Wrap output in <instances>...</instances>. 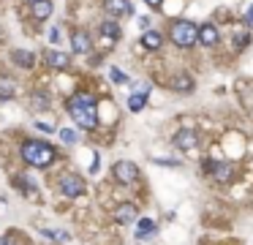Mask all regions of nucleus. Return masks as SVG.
Instances as JSON below:
<instances>
[{
  "instance_id": "12",
  "label": "nucleus",
  "mask_w": 253,
  "mask_h": 245,
  "mask_svg": "<svg viewBox=\"0 0 253 245\" xmlns=\"http://www.w3.org/2000/svg\"><path fill=\"white\" fill-rule=\"evenodd\" d=\"M161 44H164V35L158 33V30H147V33L142 35V47H144V49H150V52L161 49Z\"/></svg>"
},
{
  "instance_id": "24",
  "label": "nucleus",
  "mask_w": 253,
  "mask_h": 245,
  "mask_svg": "<svg viewBox=\"0 0 253 245\" xmlns=\"http://www.w3.org/2000/svg\"><path fill=\"white\" fill-rule=\"evenodd\" d=\"M49 41H52V44H57V41H60V33H57V27H52V30H49Z\"/></svg>"
},
{
  "instance_id": "28",
  "label": "nucleus",
  "mask_w": 253,
  "mask_h": 245,
  "mask_svg": "<svg viewBox=\"0 0 253 245\" xmlns=\"http://www.w3.org/2000/svg\"><path fill=\"white\" fill-rule=\"evenodd\" d=\"M245 19H248V22H253V6H251V11L245 14Z\"/></svg>"
},
{
  "instance_id": "17",
  "label": "nucleus",
  "mask_w": 253,
  "mask_h": 245,
  "mask_svg": "<svg viewBox=\"0 0 253 245\" xmlns=\"http://www.w3.org/2000/svg\"><path fill=\"white\" fill-rule=\"evenodd\" d=\"M11 57H14V63H17V66H22V68H30L35 63L33 52H25V49H14V54H11Z\"/></svg>"
},
{
  "instance_id": "6",
  "label": "nucleus",
  "mask_w": 253,
  "mask_h": 245,
  "mask_svg": "<svg viewBox=\"0 0 253 245\" xmlns=\"http://www.w3.org/2000/svg\"><path fill=\"white\" fill-rule=\"evenodd\" d=\"M60 191L66 193L68 199H74V196H79L84 191V185H82V180L79 177H74V175H63L60 177Z\"/></svg>"
},
{
  "instance_id": "22",
  "label": "nucleus",
  "mask_w": 253,
  "mask_h": 245,
  "mask_svg": "<svg viewBox=\"0 0 253 245\" xmlns=\"http://www.w3.org/2000/svg\"><path fill=\"white\" fill-rule=\"evenodd\" d=\"M112 82H115V85H125V82H128V76L123 74V71H120V68H112Z\"/></svg>"
},
{
  "instance_id": "16",
  "label": "nucleus",
  "mask_w": 253,
  "mask_h": 245,
  "mask_svg": "<svg viewBox=\"0 0 253 245\" xmlns=\"http://www.w3.org/2000/svg\"><path fill=\"white\" fill-rule=\"evenodd\" d=\"M171 90H180V93H191L193 90V79L185 74H177L174 79H171Z\"/></svg>"
},
{
  "instance_id": "5",
  "label": "nucleus",
  "mask_w": 253,
  "mask_h": 245,
  "mask_svg": "<svg viewBox=\"0 0 253 245\" xmlns=\"http://www.w3.org/2000/svg\"><path fill=\"white\" fill-rule=\"evenodd\" d=\"M204 169H207V175H210L212 180H218V183H229L232 175H234L232 163H226V161H207Z\"/></svg>"
},
{
  "instance_id": "27",
  "label": "nucleus",
  "mask_w": 253,
  "mask_h": 245,
  "mask_svg": "<svg viewBox=\"0 0 253 245\" xmlns=\"http://www.w3.org/2000/svg\"><path fill=\"white\" fill-rule=\"evenodd\" d=\"M147 6H152V8H155V6H161V0H147Z\"/></svg>"
},
{
  "instance_id": "13",
  "label": "nucleus",
  "mask_w": 253,
  "mask_h": 245,
  "mask_svg": "<svg viewBox=\"0 0 253 245\" xmlns=\"http://www.w3.org/2000/svg\"><path fill=\"white\" fill-rule=\"evenodd\" d=\"M155 231H158L155 221H152V218H142L139 226H136V240H147V237H152Z\"/></svg>"
},
{
  "instance_id": "21",
  "label": "nucleus",
  "mask_w": 253,
  "mask_h": 245,
  "mask_svg": "<svg viewBox=\"0 0 253 245\" xmlns=\"http://www.w3.org/2000/svg\"><path fill=\"white\" fill-rule=\"evenodd\" d=\"M60 139H63L66 144H74L76 139H79V136H76V131H71V128H63V131H60Z\"/></svg>"
},
{
  "instance_id": "20",
  "label": "nucleus",
  "mask_w": 253,
  "mask_h": 245,
  "mask_svg": "<svg viewBox=\"0 0 253 245\" xmlns=\"http://www.w3.org/2000/svg\"><path fill=\"white\" fill-rule=\"evenodd\" d=\"M8 98H14V85L8 79H0V101H8Z\"/></svg>"
},
{
  "instance_id": "11",
  "label": "nucleus",
  "mask_w": 253,
  "mask_h": 245,
  "mask_svg": "<svg viewBox=\"0 0 253 245\" xmlns=\"http://www.w3.org/2000/svg\"><path fill=\"white\" fill-rule=\"evenodd\" d=\"M115 221L117 224H134L136 221V207L134 204H120L115 210Z\"/></svg>"
},
{
  "instance_id": "30",
  "label": "nucleus",
  "mask_w": 253,
  "mask_h": 245,
  "mask_svg": "<svg viewBox=\"0 0 253 245\" xmlns=\"http://www.w3.org/2000/svg\"><path fill=\"white\" fill-rule=\"evenodd\" d=\"M28 3H30V6H33V3H38V0H28Z\"/></svg>"
},
{
  "instance_id": "4",
  "label": "nucleus",
  "mask_w": 253,
  "mask_h": 245,
  "mask_svg": "<svg viewBox=\"0 0 253 245\" xmlns=\"http://www.w3.org/2000/svg\"><path fill=\"white\" fill-rule=\"evenodd\" d=\"M112 175H115V180L120 185H134L139 180V166L134 161H117Z\"/></svg>"
},
{
  "instance_id": "10",
  "label": "nucleus",
  "mask_w": 253,
  "mask_h": 245,
  "mask_svg": "<svg viewBox=\"0 0 253 245\" xmlns=\"http://www.w3.org/2000/svg\"><path fill=\"white\" fill-rule=\"evenodd\" d=\"M30 14H33V19L44 22L52 17V0H38V3H33L30 6Z\"/></svg>"
},
{
  "instance_id": "23",
  "label": "nucleus",
  "mask_w": 253,
  "mask_h": 245,
  "mask_svg": "<svg viewBox=\"0 0 253 245\" xmlns=\"http://www.w3.org/2000/svg\"><path fill=\"white\" fill-rule=\"evenodd\" d=\"M248 41H251V35H248V33H239V35H237V49H242Z\"/></svg>"
},
{
  "instance_id": "29",
  "label": "nucleus",
  "mask_w": 253,
  "mask_h": 245,
  "mask_svg": "<svg viewBox=\"0 0 253 245\" xmlns=\"http://www.w3.org/2000/svg\"><path fill=\"white\" fill-rule=\"evenodd\" d=\"M0 245H11V243H8V240H0Z\"/></svg>"
},
{
  "instance_id": "8",
  "label": "nucleus",
  "mask_w": 253,
  "mask_h": 245,
  "mask_svg": "<svg viewBox=\"0 0 253 245\" xmlns=\"http://www.w3.org/2000/svg\"><path fill=\"white\" fill-rule=\"evenodd\" d=\"M218 38H220V33H218V27L215 25H202L199 27V41H202L204 47H215Z\"/></svg>"
},
{
  "instance_id": "3",
  "label": "nucleus",
  "mask_w": 253,
  "mask_h": 245,
  "mask_svg": "<svg viewBox=\"0 0 253 245\" xmlns=\"http://www.w3.org/2000/svg\"><path fill=\"white\" fill-rule=\"evenodd\" d=\"M169 35H171V41H174L177 47L191 49L193 44L199 41V27L193 25V22H188V19H180V22H174V25H171Z\"/></svg>"
},
{
  "instance_id": "14",
  "label": "nucleus",
  "mask_w": 253,
  "mask_h": 245,
  "mask_svg": "<svg viewBox=\"0 0 253 245\" xmlns=\"http://www.w3.org/2000/svg\"><path fill=\"white\" fill-rule=\"evenodd\" d=\"M174 144H177L180 150H191L193 144H196V134H193V131H188V128L177 131V136H174Z\"/></svg>"
},
{
  "instance_id": "9",
  "label": "nucleus",
  "mask_w": 253,
  "mask_h": 245,
  "mask_svg": "<svg viewBox=\"0 0 253 245\" xmlns=\"http://www.w3.org/2000/svg\"><path fill=\"white\" fill-rule=\"evenodd\" d=\"M103 8H106L112 17H128V14H131V3H128V0H103Z\"/></svg>"
},
{
  "instance_id": "19",
  "label": "nucleus",
  "mask_w": 253,
  "mask_h": 245,
  "mask_svg": "<svg viewBox=\"0 0 253 245\" xmlns=\"http://www.w3.org/2000/svg\"><path fill=\"white\" fill-rule=\"evenodd\" d=\"M101 33L106 35V38H120V25L106 19V22H101Z\"/></svg>"
},
{
  "instance_id": "26",
  "label": "nucleus",
  "mask_w": 253,
  "mask_h": 245,
  "mask_svg": "<svg viewBox=\"0 0 253 245\" xmlns=\"http://www.w3.org/2000/svg\"><path fill=\"white\" fill-rule=\"evenodd\" d=\"M101 169V161H98V156L93 158V163H90V172H93V175H96V172Z\"/></svg>"
},
{
  "instance_id": "2",
  "label": "nucleus",
  "mask_w": 253,
  "mask_h": 245,
  "mask_svg": "<svg viewBox=\"0 0 253 245\" xmlns=\"http://www.w3.org/2000/svg\"><path fill=\"white\" fill-rule=\"evenodd\" d=\"M19 153H22V161L30 163V166H35V169H47L57 156L55 147L47 144V142H25Z\"/></svg>"
},
{
  "instance_id": "15",
  "label": "nucleus",
  "mask_w": 253,
  "mask_h": 245,
  "mask_svg": "<svg viewBox=\"0 0 253 245\" xmlns=\"http://www.w3.org/2000/svg\"><path fill=\"white\" fill-rule=\"evenodd\" d=\"M47 60H49V66L52 68H57V71H66V68H68V54L66 52H57V49H52V52L47 54Z\"/></svg>"
},
{
  "instance_id": "18",
  "label": "nucleus",
  "mask_w": 253,
  "mask_h": 245,
  "mask_svg": "<svg viewBox=\"0 0 253 245\" xmlns=\"http://www.w3.org/2000/svg\"><path fill=\"white\" fill-rule=\"evenodd\" d=\"M144 104H147V93H134L128 98V109H131V112H142Z\"/></svg>"
},
{
  "instance_id": "1",
  "label": "nucleus",
  "mask_w": 253,
  "mask_h": 245,
  "mask_svg": "<svg viewBox=\"0 0 253 245\" xmlns=\"http://www.w3.org/2000/svg\"><path fill=\"white\" fill-rule=\"evenodd\" d=\"M68 112L74 117V122L84 131L98 128V115H96V101L90 98V93H79L76 98L68 101Z\"/></svg>"
},
{
  "instance_id": "25",
  "label": "nucleus",
  "mask_w": 253,
  "mask_h": 245,
  "mask_svg": "<svg viewBox=\"0 0 253 245\" xmlns=\"http://www.w3.org/2000/svg\"><path fill=\"white\" fill-rule=\"evenodd\" d=\"M155 163H164V166H180V161H171V158H161V161Z\"/></svg>"
},
{
  "instance_id": "7",
  "label": "nucleus",
  "mask_w": 253,
  "mask_h": 245,
  "mask_svg": "<svg viewBox=\"0 0 253 245\" xmlns=\"http://www.w3.org/2000/svg\"><path fill=\"white\" fill-rule=\"evenodd\" d=\"M71 47H74V52L87 54V52H90V47H93V41H90V35L84 33V30H76V33L71 35Z\"/></svg>"
}]
</instances>
